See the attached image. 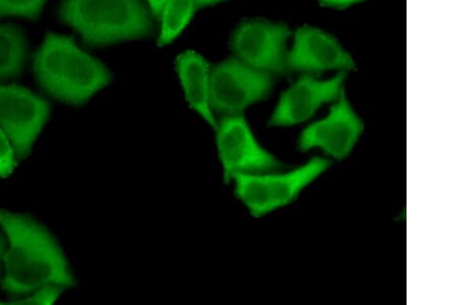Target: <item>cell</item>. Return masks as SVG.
<instances>
[{
    "instance_id": "cell-19",
    "label": "cell",
    "mask_w": 462,
    "mask_h": 305,
    "mask_svg": "<svg viewBox=\"0 0 462 305\" xmlns=\"http://www.w3.org/2000/svg\"><path fill=\"white\" fill-rule=\"evenodd\" d=\"M320 2L331 6H347L349 5L360 2V0H320Z\"/></svg>"
},
{
    "instance_id": "cell-2",
    "label": "cell",
    "mask_w": 462,
    "mask_h": 305,
    "mask_svg": "<svg viewBox=\"0 0 462 305\" xmlns=\"http://www.w3.org/2000/svg\"><path fill=\"white\" fill-rule=\"evenodd\" d=\"M34 69L51 96L83 104L106 87L110 74L99 61L80 51L67 37L50 34L35 56Z\"/></svg>"
},
{
    "instance_id": "cell-6",
    "label": "cell",
    "mask_w": 462,
    "mask_h": 305,
    "mask_svg": "<svg viewBox=\"0 0 462 305\" xmlns=\"http://www.w3.org/2000/svg\"><path fill=\"white\" fill-rule=\"evenodd\" d=\"M215 130L226 180L236 174H260L282 168L281 163L258 144L241 115L223 116Z\"/></svg>"
},
{
    "instance_id": "cell-20",
    "label": "cell",
    "mask_w": 462,
    "mask_h": 305,
    "mask_svg": "<svg viewBox=\"0 0 462 305\" xmlns=\"http://www.w3.org/2000/svg\"><path fill=\"white\" fill-rule=\"evenodd\" d=\"M197 7L212 5L220 2V0H195Z\"/></svg>"
},
{
    "instance_id": "cell-4",
    "label": "cell",
    "mask_w": 462,
    "mask_h": 305,
    "mask_svg": "<svg viewBox=\"0 0 462 305\" xmlns=\"http://www.w3.org/2000/svg\"><path fill=\"white\" fill-rule=\"evenodd\" d=\"M329 166L323 159L287 174H236V191L253 215L263 216L292 202L300 192Z\"/></svg>"
},
{
    "instance_id": "cell-17",
    "label": "cell",
    "mask_w": 462,
    "mask_h": 305,
    "mask_svg": "<svg viewBox=\"0 0 462 305\" xmlns=\"http://www.w3.org/2000/svg\"><path fill=\"white\" fill-rule=\"evenodd\" d=\"M14 167L13 148L5 134L0 130V176L9 175Z\"/></svg>"
},
{
    "instance_id": "cell-10",
    "label": "cell",
    "mask_w": 462,
    "mask_h": 305,
    "mask_svg": "<svg viewBox=\"0 0 462 305\" xmlns=\"http://www.w3.org/2000/svg\"><path fill=\"white\" fill-rule=\"evenodd\" d=\"M345 76L320 81L304 77L290 88L279 102L271 120L273 125H292L307 121L320 106L338 98Z\"/></svg>"
},
{
    "instance_id": "cell-12",
    "label": "cell",
    "mask_w": 462,
    "mask_h": 305,
    "mask_svg": "<svg viewBox=\"0 0 462 305\" xmlns=\"http://www.w3.org/2000/svg\"><path fill=\"white\" fill-rule=\"evenodd\" d=\"M177 70L190 106L216 129L210 106V69L205 59L192 51L178 58Z\"/></svg>"
},
{
    "instance_id": "cell-14",
    "label": "cell",
    "mask_w": 462,
    "mask_h": 305,
    "mask_svg": "<svg viewBox=\"0 0 462 305\" xmlns=\"http://www.w3.org/2000/svg\"><path fill=\"white\" fill-rule=\"evenodd\" d=\"M196 7L195 0H168L161 14V46L174 41L183 32L189 23Z\"/></svg>"
},
{
    "instance_id": "cell-5",
    "label": "cell",
    "mask_w": 462,
    "mask_h": 305,
    "mask_svg": "<svg viewBox=\"0 0 462 305\" xmlns=\"http://www.w3.org/2000/svg\"><path fill=\"white\" fill-rule=\"evenodd\" d=\"M273 84L272 73L261 71L240 59H229L210 73V106L225 116L241 115L265 98Z\"/></svg>"
},
{
    "instance_id": "cell-21",
    "label": "cell",
    "mask_w": 462,
    "mask_h": 305,
    "mask_svg": "<svg viewBox=\"0 0 462 305\" xmlns=\"http://www.w3.org/2000/svg\"><path fill=\"white\" fill-rule=\"evenodd\" d=\"M3 251H4V244H3L2 239H0V258H2Z\"/></svg>"
},
{
    "instance_id": "cell-3",
    "label": "cell",
    "mask_w": 462,
    "mask_h": 305,
    "mask_svg": "<svg viewBox=\"0 0 462 305\" xmlns=\"http://www.w3.org/2000/svg\"><path fill=\"white\" fill-rule=\"evenodd\" d=\"M61 18L88 44L139 39L152 32V20L140 0H65Z\"/></svg>"
},
{
    "instance_id": "cell-7",
    "label": "cell",
    "mask_w": 462,
    "mask_h": 305,
    "mask_svg": "<svg viewBox=\"0 0 462 305\" xmlns=\"http://www.w3.org/2000/svg\"><path fill=\"white\" fill-rule=\"evenodd\" d=\"M49 111V104L26 88L0 86V125L19 155L29 152Z\"/></svg>"
},
{
    "instance_id": "cell-9",
    "label": "cell",
    "mask_w": 462,
    "mask_h": 305,
    "mask_svg": "<svg viewBox=\"0 0 462 305\" xmlns=\"http://www.w3.org/2000/svg\"><path fill=\"white\" fill-rule=\"evenodd\" d=\"M363 131V124L349 106L344 94L331 108L325 120L309 126L302 133L300 146L302 151L319 147L337 159H344L352 152Z\"/></svg>"
},
{
    "instance_id": "cell-8",
    "label": "cell",
    "mask_w": 462,
    "mask_h": 305,
    "mask_svg": "<svg viewBox=\"0 0 462 305\" xmlns=\"http://www.w3.org/2000/svg\"><path fill=\"white\" fill-rule=\"evenodd\" d=\"M289 35L284 25L250 21L236 29L231 46L240 60L253 69L282 73L287 69L286 41Z\"/></svg>"
},
{
    "instance_id": "cell-11",
    "label": "cell",
    "mask_w": 462,
    "mask_h": 305,
    "mask_svg": "<svg viewBox=\"0 0 462 305\" xmlns=\"http://www.w3.org/2000/svg\"><path fill=\"white\" fill-rule=\"evenodd\" d=\"M353 67L352 58L333 37L310 27L297 32L294 47L287 55V69L298 72L319 73Z\"/></svg>"
},
{
    "instance_id": "cell-18",
    "label": "cell",
    "mask_w": 462,
    "mask_h": 305,
    "mask_svg": "<svg viewBox=\"0 0 462 305\" xmlns=\"http://www.w3.org/2000/svg\"><path fill=\"white\" fill-rule=\"evenodd\" d=\"M147 2L155 16L161 18L163 7H165L168 0H147Z\"/></svg>"
},
{
    "instance_id": "cell-15",
    "label": "cell",
    "mask_w": 462,
    "mask_h": 305,
    "mask_svg": "<svg viewBox=\"0 0 462 305\" xmlns=\"http://www.w3.org/2000/svg\"><path fill=\"white\" fill-rule=\"evenodd\" d=\"M46 0H0V16L39 17Z\"/></svg>"
},
{
    "instance_id": "cell-16",
    "label": "cell",
    "mask_w": 462,
    "mask_h": 305,
    "mask_svg": "<svg viewBox=\"0 0 462 305\" xmlns=\"http://www.w3.org/2000/svg\"><path fill=\"white\" fill-rule=\"evenodd\" d=\"M61 287L57 285H44L34 290V293L26 297V299L13 301L10 304H51L56 301L59 295L61 294Z\"/></svg>"
},
{
    "instance_id": "cell-13",
    "label": "cell",
    "mask_w": 462,
    "mask_h": 305,
    "mask_svg": "<svg viewBox=\"0 0 462 305\" xmlns=\"http://www.w3.org/2000/svg\"><path fill=\"white\" fill-rule=\"evenodd\" d=\"M26 57V42L18 28L0 26V79L18 76Z\"/></svg>"
},
{
    "instance_id": "cell-1",
    "label": "cell",
    "mask_w": 462,
    "mask_h": 305,
    "mask_svg": "<svg viewBox=\"0 0 462 305\" xmlns=\"http://www.w3.org/2000/svg\"><path fill=\"white\" fill-rule=\"evenodd\" d=\"M0 225L11 244L4 281L7 293L28 294L49 284L73 285L62 252L46 229L32 220L3 210H0Z\"/></svg>"
}]
</instances>
